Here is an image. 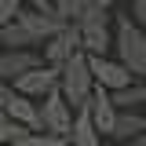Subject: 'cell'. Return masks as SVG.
<instances>
[{
  "label": "cell",
  "mask_w": 146,
  "mask_h": 146,
  "mask_svg": "<svg viewBox=\"0 0 146 146\" xmlns=\"http://www.w3.org/2000/svg\"><path fill=\"white\" fill-rule=\"evenodd\" d=\"M128 15L146 29V0H128Z\"/></svg>",
  "instance_id": "obj_16"
},
{
  "label": "cell",
  "mask_w": 146,
  "mask_h": 146,
  "mask_svg": "<svg viewBox=\"0 0 146 146\" xmlns=\"http://www.w3.org/2000/svg\"><path fill=\"white\" fill-rule=\"evenodd\" d=\"M99 4H106V7H117V4H124V0H99Z\"/></svg>",
  "instance_id": "obj_19"
},
{
  "label": "cell",
  "mask_w": 146,
  "mask_h": 146,
  "mask_svg": "<svg viewBox=\"0 0 146 146\" xmlns=\"http://www.w3.org/2000/svg\"><path fill=\"white\" fill-rule=\"evenodd\" d=\"M113 55L135 77H146V29L131 15H113Z\"/></svg>",
  "instance_id": "obj_1"
},
{
  "label": "cell",
  "mask_w": 146,
  "mask_h": 146,
  "mask_svg": "<svg viewBox=\"0 0 146 146\" xmlns=\"http://www.w3.org/2000/svg\"><path fill=\"white\" fill-rule=\"evenodd\" d=\"M0 117H4V110H0Z\"/></svg>",
  "instance_id": "obj_20"
},
{
  "label": "cell",
  "mask_w": 146,
  "mask_h": 146,
  "mask_svg": "<svg viewBox=\"0 0 146 146\" xmlns=\"http://www.w3.org/2000/svg\"><path fill=\"white\" fill-rule=\"evenodd\" d=\"M44 62V55H40V48H0V80H15L18 73L33 70V66H40Z\"/></svg>",
  "instance_id": "obj_9"
},
{
  "label": "cell",
  "mask_w": 146,
  "mask_h": 146,
  "mask_svg": "<svg viewBox=\"0 0 146 146\" xmlns=\"http://www.w3.org/2000/svg\"><path fill=\"white\" fill-rule=\"evenodd\" d=\"M128 143H131V146H146V131H139V135H131Z\"/></svg>",
  "instance_id": "obj_18"
},
{
  "label": "cell",
  "mask_w": 146,
  "mask_h": 146,
  "mask_svg": "<svg viewBox=\"0 0 146 146\" xmlns=\"http://www.w3.org/2000/svg\"><path fill=\"white\" fill-rule=\"evenodd\" d=\"M15 18H18V22H22L33 36H40V44H44L55 29H62V26H66V18L58 15L55 7H29V4H22Z\"/></svg>",
  "instance_id": "obj_6"
},
{
  "label": "cell",
  "mask_w": 146,
  "mask_h": 146,
  "mask_svg": "<svg viewBox=\"0 0 146 146\" xmlns=\"http://www.w3.org/2000/svg\"><path fill=\"white\" fill-rule=\"evenodd\" d=\"M22 4H29V7H55V0H22Z\"/></svg>",
  "instance_id": "obj_17"
},
{
  "label": "cell",
  "mask_w": 146,
  "mask_h": 146,
  "mask_svg": "<svg viewBox=\"0 0 146 146\" xmlns=\"http://www.w3.org/2000/svg\"><path fill=\"white\" fill-rule=\"evenodd\" d=\"M88 62H91V73H95V84H102V88H110V91L124 88L128 80L135 77L117 55H88Z\"/></svg>",
  "instance_id": "obj_8"
},
{
  "label": "cell",
  "mask_w": 146,
  "mask_h": 146,
  "mask_svg": "<svg viewBox=\"0 0 146 146\" xmlns=\"http://www.w3.org/2000/svg\"><path fill=\"white\" fill-rule=\"evenodd\" d=\"M113 7L106 4H88L77 15V33H80V48L88 55H110L113 51Z\"/></svg>",
  "instance_id": "obj_2"
},
{
  "label": "cell",
  "mask_w": 146,
  "mask_h": 146,
  "mask_svg": "<svg viewBox=\"0 0 146 146\" xmlns=\"http://www.w3.org/2000/svg\"><path fill=\"white\" fill-rule=\"evenodd\" d=\"M70 143H73V146H99V143H102V131H99V128H95V121H91V110H88V102L73 110Z\"/></svg>",
  "instance_id": "obj_11"
},
{
  "label": "cell",
  "mask_w": 146,
  "mask_h": 146,
  "mask_svg": "<svg viewBox=\"0 0 146 146\" xmlns=\"http://www.w3.org/2000/svg\"><path fill=\"white\" fill-rule=\"evenodd\" d=\"M80 48V33H77V22H66L62 29H55L44 44H40V55H44V62H51V66H62L73 51Z\"/></svg>",
  "instance_id": "obj_7"
},
{
  "label": "cell",
  "mask_w": 146,
  "mask_h": 146,
  "mask_svg": "<svg viewBox=\"0 0 146 146\" xmlns=\"http://www.w3.org/2000/svg\"><path fill=\"white\" fill-rule=\"evenodd\" d=\"M110 95H113L117 110H143V102H146V77H131L124 88L110 91Z\"/></svg>",
  "instance_id": "obj_13"
},
{
  "label": "cell",
  "mask_w": 146,
  "mask_h": 146,
  "mask_svg": "<svg viewBox=\"0 0 146 146\" xmlns=\"http://www.w3.org/2000/svg\"><path fill=\"white\" fill-rule=\"evenodd\" d=\"M143 110H146V102H143Z\"/></svg>",
  "instance_id": "obj_21"
},
{
  "label": "cell",
  "mask_w": 146,
  "mask_h": 146,
  "mask_svg": "<svg viewBox=\"0 0 146 146\" xmlns=\"http://www.w3.org/2000/svg\"><path fill=\"white\" fill-rule=\"evenodd\" d=\"M91 88H95V73H91L88 51L77 48V51L58 66V91H62V99L77 110V106H84L91 99Z\"/></svg>",
  "instance_id": "obj_3"
},
{
  "label": "cell",
  "mask_w": 146,
  "mask_h": 146,
  "mask_svg": "<svg viewBox=\"0 0 146 146\" xmlns=\"http://www.w3.org/2000/svg\"><path fill=\"white\" fill-rule=\"evenodd\" d=\"M11 88H18L22 95H29V99H40V95H48L51 88H58V66L40 62V66H33V70L18 73L15 80H11Z\"/></svg>",
  "instance_id": "obj_5"
},
{
  "label": "cell",
  "mask_w": 146,
  "mask_h": 146,
  "mask_svg": "<svg viewBox=\"0 0 146 146\" xmlns=\"http://www.w3.org/2000/svg\"><path fill=\"white\" fill-rule=\"evenodd\" d=\"M0 48H40V36H33L18 18L0 26Z\"/></svg>",
  "instance_id": "obj_14"
},
{
  "label": "cell",
  "mask_w": 146,
  "mask_h": 146,
  "mask_svg": "<svg viewBox=\"0 0 146 146\" xmlns=\"http://www.w3.org/2000/svg\"><path fill=\"white\" fill-rule=\"evenodd\" d=\"M139 131H146V110H117V121H113L110 139L128 143V139L139 135Z\"/></svg>",
  "instance_id": "obj_12"
},
{
  "label": "cell",
  "mask_w": 146,
  "mask_h": 146,
  "mask_svg": "<svg viewBox=\"0 0 146 146\" xmlns=\"http://www.w3.org/2000/svg\"><path fill=\"white\" fill-rule=\"evenodd\" d=\"M36 110H40V128H44V131H55V135H66V139H70L73 106L62 99L58 88H51L48 95H40V99H36Z\"/></svg>",
  "instance_id": "obj_4"
},
{
  "label": "cell",
  "mask_w": 146,
  "mask_h": 146,
  "mask_svg": "<svg viewBox=\"0 0 146 146\" xmlns=\"http://www.w3.org/2000/svg\"><path fill=\"white\" fill-rule=\"evenodd\" d=\"M26 131H29L26 124H18V121H11V117H0V143L18 146L22 139H26Z\"/></svg>",
  "instance_id": "obj_15"
},
{
  "label": "cell",
  "mask_w": 146,
  "mask_h": 146,
  "mask_svg": "<svg viewBox=\"0 0 146 146\" xmlns=\"http://www.w3.org/2000/svg\"><path fill=\"white\" fill-rule=\"evenodd\" d=\"M88 110H91V121H95V128L102 131V139H110L113 121H117V102H113L110 88L95 84V88H91V99H88Z\"/></svg>",
  "instance_id": "obj_10"
}]
</instances>
